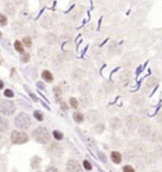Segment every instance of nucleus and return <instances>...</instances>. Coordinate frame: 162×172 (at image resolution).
<instances>
[{"label":"nucleus","instance_id":"obj_1","mask_svg":"<svg viewBox=\"0 0 162 172\" xmlns=\"http://www.w3.org/2000/svg\"><path fill=\"white\" fill-rule=\"evenodd\" d=\"M32 138L34 139V141L41 145H46L48 144L51 140V135H50L49 130L44 127H38L32 132Z\"/></svg>","mask_w":162,"mask_h":172},{"label":"nucleus","instance_id":"obj_2","mask_svg":"<svg viewBox=\"0 0 162 172\" xmlns=\"http://www.w3.org/2000/svg\"><path fill=\"white\" fill-rule=\"evenodd\" d=\"M14 125L20 130H28L32 125V120L27 113L20 112L14 118Z\"/></svg>","mask_w":162,"mask_h":172},{"label":"nucleus","instance_id":"obj_3","mask_svg":"<svg viewBox=\"0 0 162 172\" xmlns=\"http://www.w3.org/2000/svg\"><path fill=\"white\" fill-rule=\"evenodd\" d=\"M29 141V136L24 131L13 130L11 133V142L13 145H23Z\"/></svg>","mask_w":162,"mask_h":172},{"label":"nucleus","instance_id":"obj_4","mask_svg":"<svg viewBox=\"0 0 162 172\" xmlns=\"http://www.w3.org/2000/svg\"><path fill=\"white\" fill-rule=\"evenodd\" d=\"M0 112L5 116H11L15 112V106L13 101L10 100H3L0 105Z\"/></svg>","mask_w":162,"mask_h":172},{"label":"nucleus","instance_id":"obj_5","mask_svg":"<svg viewBox=\"0 0 162 172\" xmlns=\"http://www.w3.org/2000/svg\"><path fill=\"white\" fill-rule=\"evenodd\" d=\"M139 123H140L139 119L135 116L131 115V116H128L127 118H126V126H127L129 130H136L140 125Z\"/></svg>","mask_w":162,"mask_h":172},{"label":"nucleus","instance_id":"obj_6","mask_svg":"<svg viewBox=\"0 0 162 172\" xmlns=\"http://www.w3.org/2000/svg\"><path fill=\"white\" fill-rule=\"evenodd\" d=\"M138 132L143 138L148 139V138H150L151 133H152V128H151L149 124L142 123V124H140V126L138 127Z\"/></svg>","mask_w":162,"mask_h":172},{"label":"nucleus","instance_id":"obj_7","mask_svg":"<svg viewBox=\"0 0 162 172\" xmlns=\"http://www.w3.org/2000/svg\"><path fill=\"white\" fill-rule=\"evenodd\" d=\"M67 169L69 172H81V166L77 161L70 160L67 163Z\"/></svg>","mask_w":162,"mask_h":172},{"label":"nucleus","instance_id":"obj_8","mask_svg":"<svg viewBox=\"0 0 162 172\" xmlns=\"http://www.w3.org/2000/svg\"><path fill=\"white\" fill-rule=\"evenodd\" d=\"M78 91L81 93L82 95H88L90 91H91V85L88 82H82L78 85Z\"/></svg>","mask_w":162,"mask_h":172},{"label":"nucleus","instance_id":"obj_9","mask_svg":"<svg viewBox=\"0 0 162 172\" xmlns=\"http://www.w3.org/2000/svg\"><path fill=\"white\" fill-rule=\"evenodd\" d=\"M51 152L55 155V157H61L63 155V149L61 148V146L56 144V143H53L51 146Z\"/></svg>","mask_w":162,"mask_h":172},{"label":"nucleus","instance_id":"obj_10","mask_svg":"<svg viewBox=\"0 0 162 172\" xmlns=\"http://www.w3.org/2000/svg\"><path fill=\"white\" fill-rule=\"evenodd\" d=\"M99 117H100V114L97 110H90L87 113V119L89 120V122H91V123H96V122L99 120Z\"/></svg>","mask_w":162,"mask_h":172},{"label":"nucleus","instance_id":"obj_11","mask_svg":"<svg viewBox=\"0 0 162 172\" xmlns=\"http://www.w3.org/2000/svg\"><path fill=\"white\" fill-rule=\"evenodd\" d=\"M110 127L113 128L114 130H119L122 127V120L118 117H114L110 120Z\"/></svg>","mask_w":162,"mask_h":172},{"label":"nucleus","instance_id":"obj_12","mask_svg":"<svg viewBox=\"0 0 162 172\" xmlns=\"http://www.w3.org/2000/svg\"><path fill=\"white\" fill-rule=\"evenodd\" d=\"M85 75H86V73H85V71L83 70L76 69V70H74L72 77H73V79L74 81H80V80H82L85 77Z\"/></svg>","mask_w":162,"mask_h":172},{"label":"nucleus","instance_id":"obj_13","mask_svg":"<svg viewBox=\"0 0 162 172\" xmlns=\"http://www.w3.org/2000/svg\"><path fill=\"white\" fill-rule=\"evenodd\" d=\"M132 103L136 107H141L145 104V98L141 94H136L132 98Z\"/></svg>","mask_w":162,"mask_h":172},{"label":"nucleus","instance_id":"obj_14","mask_svg":"<svg viewBox=\"0 0 162 172\" xmlns=\"http://www.w3.org/2000/svg\"><path fill=\"white\" fill-rule=\"evenodd\" d=\"M111 160L114 164H119L122 161V155L118 151H113L111 153Z\"/></svg>","mask_w":162,"mask_h":172},{"label":"nucleus","instance_id":"obj_15","mask_svg":"<svg viewBox=\"0 0 162 172\" xmlns=\"http://www.w3.org/2000/svg\"><path fill=\"white\" fill-rule=\"evenodd\" d=\"M9 128V121L5 117L0 115V133L5 132Z\"/></svg>","mask_w":162,"mask_h":172},{"label":"nucleus","instance_id":"obj_16","mask_svg":"<svg viewBox=\"0 0 162 172\" xmlns=\"http://www.w3.org/2000/svg\"><path fill=\"white\" fill-rule=\"evenodd\" d=\"M132 78V71L130 70H125L123 71H121V73L119 74V79L123 82H127Z\"/></svg>","mask_w":162,"mask_h":172},{"label":"nucleus","instance_id":"obj_17","mask_svg":"<svg viewBox=\"0 0 162 172\" xmlns=\"http://www.w3.org/2000/svg\"><path fill=\"white\" fill-rule=\"evenodd\" d=\"M157 84H158V79L156 76L149 77L148 79L146 80V82H145V86L148 88H152L154 87V86H156Z\"/></svg>","mask_w":162,"mask_h":172},{"label":"nucleus","instance_id":"obj_18","mask_svg":"<svg viewBox=\"0 0 162 172\" xmlns=\"http://www.w3.org/2000/svg\"><path fill=\"white\" fill-rule=\"evenodd\" d=\"M41 76L42 78L44 79L46 82H48V83H52V82L53 81V74L50 72L49 70H43L42 71V74H41Z\"/></svg>","mask_w":162,"mask_h":172},{"label":"nucleus","instance_id":"obj_19","mask_svg":"<svg viewBox=\"0 0 162 172\" xmlns=\"http://www.w3.org/2000/svg\"><path fill=\"white\" fill-rule=\"evenodd\" d=\"M117 44L116 42H111L109 47H108V53H109L110 55H114L116 54V52H117Z\"/></svg>","mask_w":162,"mask_h":172},{"label":"nucleus","instance_id":"obj_20","mask_svg":"<svg viewBox=\"0 0 162 172\" xmlns=\"http://www.w3.org/2000/svg\"><path fill=\"white\" fill-rule=\"evenodd\" d=\"M73 118H74L75 123H77V124H82L84 122V119H85L84 115L81 112H74L73 114Z\"/></svg>","mask_w":162,"mask_h":172},{"label":"nucleus","instance_id":"obj_21","mask_svg":"<svg viewBox=\"0 0 162 172\" xmlns=\"http://www.w3.org/2000/svg\"><path fill=\"white\" fill-rule=\"evenodd\" d=\"M5 12L7 13V14L10 16H13L15 14V9H14L13 5L12 3H8L5 7Z\"/></svg>","mask_w":162,"mask_h":172},{"label":"nucleus","instance_id":"obj_22","mask_svg":"<svg viewBox=\"0 0 162 172\" xmlns=\"http://www.w3.org/2000/svg\"><path fill=\"white\" fill-rule=\"evenodd\" d=\"M79 104L81 105L82 107H87L90 104H91V99L87 97V95H83L82 97L79 99Z\"/></svg>","mask_w":162,"mask_h":172},{"label":"nucleus","instance_id":"obj_23","mask_svg":"<svg viewBox=\"0 0 162 172\" xmlns=\"http://www.w3.org/2000/svg\"><path fill=\"white\" fill-rule=\"evenodd\" d=\"M40 163H41V159L37 156H34V158L32 159L31 166L34 169H36V168H38L39 166H40Z\"/></svg>","mask_w":162,"mask_h":172},{"label":"nucleus","instance_id":"obj_24","mask_svg":"<svg viewBox=\"0 0 162 172\" xmlns=\"http://www.w3.org/2000/svg\"><path fill=\"white\" fill-rule=\"evenodd\" d=\"M56 40H57V38L56 36L53 33H49V34H47L46 35V41L48 44L50 45H53V44H55L56 43Z\"/></svg>","mask_w":162,"mask_h":172},{"label":"nucleus","instance_id":"obj_25","mask_svg":"<svg viewBox=\"0 0 162 172\" xmlns=\"http://www.w3.org/2000/svg\"><path fill=\"white\" fill-rule=\"evenodd\" d=\"M104 130H105V125L102 123L95 125V127H93V131H95L96 134H101Z\"/></svg>","mask_w":162,"mask_h":172},{"label":"nucleus","instance_id":"obj_26","mask_svg":"<svg viewBox=\"0 0 162 172\" xmlns=\"http://www.w3.org/2000/svg\"><path fill=\"white\" fill-rule=\"evenodd\" d=\"M53 91H55V99L57 100V102H60V97H61V95H62V91H61V88L59 87H55L53 88Z\"/></svg>","mask_w":162,"mask_h":172},{"label":"nucleus","instance_id":"obj_27","mask_svg":"<svg viewBox=\"0 0 162 172\" xmlns=\"http://www.w3.org/2000/svg\"><path fill=\"white\" fill-rule=\"evenodd\" d=\"M34 117L39 122L44 120V115H43V113L40 110H35V111H34Z\"/></svg>","mask_w":162,"mask_h":172},{"label":"nucleus","instance_id":"obj_28","mask_svg":"<svg viewBox=\"0 0 162 172\" xmlns=\"http://www.w3.org/2000/svg\"><path fill=\"white\" fill-rule=\"evenodd\" d=\"M53 137H55V139L57 140V141H60V140H62L63 137H64L63 133L61 131H59V130H53Z\"/></svg>","mask_w":162,"mask_h":172},{"label":"nucleus","instance_id":"obj_29","mask_svg":"<svg viewBox=\"0 0 162 172\" xmlns=\"http://www.w3.org/2000/svg\"><path fill=\"white\" fill-rule=\"evenodd\" d=\"M14 48H15V49L18 52H24V48H23V46L22 44H21V42L18 41V40H16L15 42H14Z\"/></svg>","mask_w":162,"mask_h":172},{"label":"nucleus","instance_id":"obj_30","mask_svg":"<svg viewBox=\"0 0 162 172\" xmlns=\"http://www.w3.org/2000/svg\"><path fill=\"white\" fill-rule=\"evenodd\" d=\"M69 101H70V106L73 107L74 109H76L78 107V104H79L77 99H75L74 97H71Z\"/></svg>","mask_w":162,"mask_h":172},{"label":"nucleus","instance_id":"obj_31","mask_svg":"<svg viewBox=\"0 0 162 172\" xmlns=\"http://www.w3.org/2000/svg\"><path fill=\"white\" fill-rule=\"evenodd\" d=\"M42 26L46 28V29H50V28H52V25H53V22H52V20L50 19V18H46L45 20H43L42 21Z\"/></svg>","mask_w":162,"mask_h":172},{"label":"nucleus","instance_id":"obj_32","mask_svg":"<svg viewBox=\"0 0 162 172\" xmlns=\"http://www.w3.org/2000/svg\"><path fill=\"white\" fill-rule=\"evenodd\" d=\"M7 23H8V19H7V17L4 15V14L0 13V25H1V26H6Z\"/></svg>","mask_w":162,"mask_h":172},{"label":"nucleus","instance_id":"obj_33","mask_svg":"<svg viewBox=\"0 0 162 172\" xmlns=\"http://www.w3.org/2000/svg\"><path fill=\"white\" fill-rule=\"evenodd\" d=\"M23 43L25 44V46L28 47V48H31V47H32V39H31V37H29V36L24 37L23 38Z\"/></svg>","mask_w":162,"mask_h":172},{"label":"nucleus","instance_id":"obj_34","mask_svg":"<svg viewBox=\"0 0 162 172\" xmlns=\"http://www.w3.org/2000/svg\"><path fill=\"white\" fill-rule=\"evenodd\" d=\"M24 88H25V91H27V92L29 93V95L31 96V97H32V99L34 100V102H37V101H38V99H37V97H36V96H35V95L34 94V93H32V91H30V89H29V88H28L26 87V86H24Z\"/></svg>","mask_w":162,"mask_h":172},{"label":"nucleus","instance_id":"obj_35","mask_svg":"<svg viewBox=\"0 0 162 172\" xmlns=\"http://www.w3.org/2000/svg\"><path fill=\"white\" fill-rule=\"evenodd\" d=\"M83 166H84V168L86 170H92V168H93V166H92V164L89 162V161H87V160H84L83 161Z\"/></svg>","mask_w":162,"mask_h":172},{"label":"nucleus","instance_id":"obj_36","mask_svg":"<svg viewBox=\"0 0 162 172\" xmlns=\"http://www.w3.org/2000/svg\"><path fill=\"white\" fill-rule=\"evenodd\" d=\"M151 140H152L153 142H156L158 139H159V137H158V134L157 132L154 130V131H152V133H151V136H150Z\"/></svg>","mask_w":162,"mask_h":172},{"label":"nucleus","instance_id":"obj_37","mask_svg":"<svg viewBox=\"0 0 162 172\" xmlns=\"http://www.w3.org/2000/svg\"><path fill=\"white\" fill-rule=\"evenodd\" d=\"M4 95L6 96V97H8V98H12L14 96V93L13 91H12V89H5V91H4Z\"/></svg>","mask_w":162,"mask_h":172},{"label":"nucleus","instance_id":"obj_38","mask_svg":"<svg viewBox=\"0 0 162 172\" xmlns=\"http://www.w3.org/2000/svg\"><path fill=\"white\" fill-rule=\"evenodd\" d=\"M122 170H123V172H135L134 167H133L132 166H130V164H127V166H123Z\"/></svg>","mask_w":162,"mask_h":172},{"label":"nucleus","instance_id":"obj_39","mask_svg":"<svg viewBox=\"0 0 162 172\" xmlns=\"http://www.w3.org/2000/svg\"><path fill=\"white\" fill-rule=\"evenodd\" d=\"M29 60H30V54H29V53H24V54L21 56V61H22L23 63H27Z\"/></svg>","mask_w":162,"mask_h":172},{"label":"nucleus","instance_id":"obj_40","mask_svg":"<svg viewBox=\"0 0 162 172\" xmlns=\"http://www.w3.org/2000/svg\"><path fill=\"white\" fill-rule=\"evenodd\" d=\"M98 157H99V159L101 160L103 163H106L107 162V158H106V156H105V154H104V153L98 152Z\"/></svg>","mask_w":162,"mask_h":172},{"label":"nucleus","instance_id":"obj_41","mask_svg":"<svg viewBox=\"0 0 162 172\" xmlns=\"http://www.w3.org/2000/svg\"><path fill=\"white\" fill-rule=\"evenodd\" d=\"M111 86L112 85H110L109 83H105V84H104V88H105V89H106L108 92L113 91V87H111Z\"/></svg>","mask_w":162,"mask_h":172},{"label":"nucleus","instance_id":"obj_42","mask_svg":"<svg viewBox=\"0 0 162 172\" xmlns=\"http://www.w3.org/2000/svg\"><path fill=\"white\" fill-rule=\"evenodd\" d=\"M46 172H59L58 171V169H57L56 167H55V166H50L48 169L46 170Z\"/></svg>","mask_w":162,"mask_h":172},{"label":"nucleus","instance_id":"obj_43","mask_svg":"<svg viewBox=\"0 0 162 172\" xmlns=\"http://www.w3.org/2000/svg\"><path fill=\"white\" fill-rule=\"evenodd\" d=\"M36 86H37V88L39 89H45V85H44V83H43V82H40V81L37 82Z\"/></svg>","mask_w":162,"mask_h":172},{"label":"nucleus","instance_id":"obj_44","mask_svg":"<svg viewBox=\"0 0 162 172\" xmlns=\"http://www.w3.org/2000/svg\"><path fill=\"white\" fill-rule=\"evenodd\" d=\"M19 104H20L21 106H23V107H27V109H28V107H29V109H32V107H31L30 105H28V104L25 103V102L23 101V100H19Z\"/></svg>","mask_w":162,"mask_h":172},{"label":"nucleus","instance_id":"obj_45","mask_svg":"<svg viewBox=\"0 0 162 172\" xmlns=\"http://www.w3.org/2000/svg\"><path fill=\"white\" fill-rule=\"evenodd\" d=\"M60 106H61V109H64V110H67L68 109V106L66 105V103H65V102L61 101Z\"/></svg>","mask_w":162,"mask_h":172},{"label":"nucleus","instance_id":"obj_46","mask_svg":"<svg viewBox=\"0 0 162 172\" xmlns=\"http://www.w3.org/2000/svg\"><path fill=\"white\" fill-rule=\"evenodd\" d=\"M5 143H6V140H5V138L3 137V136H0V148H2L3 145H4Z\"/></svg>","mask_w":162,"mask_h":172},{"label":"nucleus","instance_id":"obj_47","mask_svg":"<svg viewBox=\"0 0 162 172\" xmlns=\"http://www.w3.org/2000/svg\"><path fill=\"white\" fill-rule=\"evenodd\" d=\"M157 122H158V123H161L162 124V111L159 112V114H158V116H157Z\"/></svg>","mask_w":162,"mask_h":172},{"label":"nucleus","instance_id":"obj_48","mask_svg":"<svg viewBox=\"0 0 162 172\" xmlns=\"http://www.w3.org/2000/svg\"><path fill=\"white\" fill-rule=\"evenodd\" d=\"M3 88H4V83H3V81L0 80V89H2Z\"/></svg>","mask_w":162,"mask_h":172},{"label":"nucleus","instance_id":"obj_49","mask_svg":"<svg viewBox=\"0 0 162 172\" xmlns=\"http://www.w3.org/2000/svg\"><path fill=\"white\" fill-rule=\"evenodd\" d=\"M159 139L161 140V142H162V133H161V135L159 136Z\"/></svg>","mask_w":162,"mask_h":172},{"label":"nucleus","instance_id":"obj_50","mask_svg":"<svg viewBox=\"0 0 162 172\" xmlns=\"http://www.w3.org/2000/svg\"><path fill=\"white\" fill-rule=\"evenodd\" d=\"M0 39H2V33H1V31H0Z\"/></svg>","mask_w":162,"mask_h":172},{"label":"nucleus","instance_id":"obj_51","mask_svg":"<svg viewBox=\"0 0 162 172\" xmlns=\"http://www.w3.org/2000/svg\"><path fill=\"white\" fill-rule=\"evenodd\" d=\"M1 103H2V99H1V97H0V105H1Z\"/></svg>","mask_w":162,"mask_h":172},{"label":"nucleus","instance_id":"obj_52","mask_svg":"<svg viewBox=\"0 0 162 172\" xmlns=\"http://www.w3.org/2000/svg\"><path fill=\"white\" fill-rule=\"evenodd\" d=\"M154 172H157V171H154Z\"/></svg>","mask_w":162,"mask_h":172},{"label":"nucleus","instance_id":"obj_53","mask_svg":"<svg viewBox=\"0 0 162 172\" xmlns=\"http://www.w3.org/2000/svg\"><path fill=\"white\" fill-rule=\"evenodd\" d=\"M38 172H41V171H38Z\"/></svg>","mask_w":162,"mask_h":172}]
</instances>
